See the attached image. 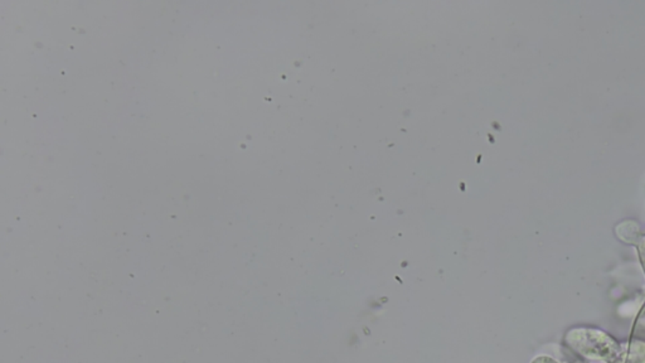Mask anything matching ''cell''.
Wrapping results in <instances>:
<instances>
[{
  "mask_svg": "<svg viewBox=\"0 0 645 363\" xmlns=\"http://www.w3.org/2000/svg\"><path fill=\"white\" fill-rule=\"evenodd\" d=\"M532 363H557L552 358L549 357H538L533 361Z\"/></svg>",
  "mask_w": 645,
  "mask_h": 363,
  "instance_id": "6da1fadb",
  "label": "cell"
}]
</instances>
